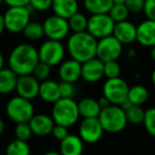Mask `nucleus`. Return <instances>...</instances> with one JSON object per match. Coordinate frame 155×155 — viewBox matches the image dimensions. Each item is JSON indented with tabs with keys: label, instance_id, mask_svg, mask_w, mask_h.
<instances>
[{
	"label": "nucleus",
	"instance_id": "nucleus-1",
	"mask_svg": "<svg viewBox=\"0 0 155 155\" xmlns=\"http://www.w3.org/2000/svg\"><path fill=\"white\" fill-rule=\"evenodd\" d=\"M97 43L98 39L87 31L73 32L68 37L66 50L71 58L80 63H84L96 56Z\"/></svg>",
	"mask_w": 155,
	"mask_h": 155
},
{
	"label": "nucleus",
	"instance_id": "nucleus-2",
	"mask_svg": "<svg viewBox=\"0 0 155 155\" xmlns=\"http://www.w3.org/2000/svg\"><path fill=\"white\" fill-rule=\"evenodd\" d=\"M39 62L38 51L32 45L19 44L11 51L9 55V68L17 75L30 74Z\"/></svg>",
	"mask_w": 155,
	"mask_h": 155
},
{
	"label": "nucleus",
	"instance_id": "nucleus-3",
	"mask_svg": "<svg viewBox=\"0 0 155 155\" xmlns=\"http://www.w3.org/2000/svg\"><path fill=\"white\" fill-rule=\"evenodd\" d=\"M51 117L56 124L72 127L80 118L78 102L73 98H60L53 103Z\"/></svg>",
	"mask_w": 155,
	"mask_h": 155
},
{
	"label": "nucleus",
	"instance_id": "nucleus-4",
	"mask_svg": "<svg viewBox=\"0 0 155 155\" xmlns=\"http://www.w3.org/2000/svg\"><path fill=\"white\" fill-rule=\"evenodd\" d=\"M98 118L104 132L112 134L122 132L129 123L125 116V112L121 108L120 105L117 104H110L107 107L102 108Z\"/></svg>",
	"mask_w": 155,
	"mask_h": 155
},
{
	"label": "nucleus",
	"instance_id": "nucleus-5",
	"mask_svg": "<svg viewBox=\"0 0 155 155\" xmlns=\"http://www.w3.org/2000/svg\"><path fill=\"white\" fill-rule=\"evenodd\" d=\"M7 115L12 121L18 122H29L34 115V106L31 100L16 96L9 100L5 106Z\"/></svg>",
	"mask_w": 155,
	"mask_h": 155
},
{
	"label": "nucleus",
	"instance_id": "nucleus-6",
	"mask_svg": "<svg viewBox=\"0 0 155 155\" xmlns=\"http://www.w3.org/2000/svg\"><path fill=\"white\" fill-rule=\"evenodd\" d=\"M31 18V11L27 7H9L3 14L5 30L11 33H20L29 24Z\"/></svg>",
	"mask_w": 155,
	"mask_h": 155
},
{
	"label": "nucleus",
	"instance_id": "nucleus-7",
	"mask_svg": "<svg viewBox=\"0 0 155 155\" xmlns=\"http://www.w3.org/2000/svg\"><path fill=\"white\" fill-rule=\"evenodd\" d=\"M37 51L39 61L52 67L60 65L63 62L66 53V48L61 43V41L48 38L41 44Z\"/></svg>",
	"mask_w": 155,
	"mask_h": 155
},
{
	"label": "nucleus",
	"instance_id": "nucleus-8",
	"mask_svg": "<svg viewBox=\"0 0 155 155\" xmlns=\"http://www.w3.org/2000/svg\"><path fill=\"white\" fill-rule=\"evenodd\" d=\"M115 21L110 18L108 13L91 14L88 18L87 32L91 33L95 38L100 39L113 34Z\"/></svg>",
	"mask_w": 155,
	"mask_h": 155
},
{
	"label": "nucleus",
	"instance_id": "nucleus-9",
	"mask_svg": "<svg viewBox=\"0 0 155 155\" xmlns=\"http://www.w3.org/2000/svg\"><path fill=\"white\" fill-rule=\"evenodd\" d=\"M130 86L120 77L106 79L103 84V96H105L112 104L120 105L124 100L127 99Z\"/></svg>",
	"mask_w": 155,
	"mask_h": 155
},
{
	"label": "nucleus",
	"instance_id": "nucleus-10",
	"mask_svg": "<svg viewBox=\"0 0 155 155\" xmlns=\"http://www.w3.org/2000/svg\"><path fill=\"white\" fill-rule=\"evenodd\" d=\"M122 50L123 45L112 34L98 39L96 56L103 63L108 61H117L120 58Z\"/></svg>",
	"mask_w": 155,
	"mask_h": 155
},
{
	"label": "nucleus",
	"instance_id": "nucleus-11",
	"mask_svg": "<svg viewBox=\"0 0 155 155\" xmlns=\"http://www.w3.org/2000/svg\"><path fill=\"white\" fill-rule=\"evenodd\" d=\"M44 33L50 39H55V41H62L68 36L70 32L68 19L63 18L58 15L49 16L43 22Z\"/></svg>",
	"mask_w": 155,
	"mask_h": 155
},
{
	"label": "nucleus",
	"instance_id": "nucleus-12",
	"mask_svg": "<svg viewBox=\"0 0 155 155\" xmlns=\"http://www.w3.org/2000/svg\"><path fill=\"white\" fill-rule=\"evenodd\" d=\"M104 130L98 117L83 118L79 127V136L86 143H96L101 139Z\"/></svg>",
	"mask_w": 155,
	"mask_h": 155
},
{
	"label": "nucleus",
	"instance_id": "nucleus-13",
	"mask_svg": "<svg viewBox=\"0 0 155 155\" xmlns=\"http://www.w3.org/2000/svg\"><path fill=\"white\" fill-rule=\"evenodd\" d=\"M39 83L41 82L32 73L18 75L15 91L17 93V95L20 96V97L26 98V99L29 100H33L38 96Z\"/></svg>",
	"mask_w": 155,
	"mask_h": 155
},
{
	"label": "nucleus",
	"instance_id": "nucleus-14",
	"mask_svg": "<svg viewBox=\"0 0 155 155\" xmlns=\"http://www.w3.org/2000/svg\"><path fill=\"white\" fill-rule=\"evenodd\" d=\"M104 77V63L95 56L86 62L82 63L81 79L87 83L99 82Z\"/></svg>",
	"mask_w": 155,
	"mask_h": 155
},
{
	"label": "nucleus",
	"instance_id": "nucleus-15",
	"mask_svg": "<svg viewBox=\"0 0 155 155\" xmlns=\"http://www.w3.org/2000/svg\"><path fill=\"white\" fill-rule=\"evenodd\" d=\"M32 133L37 136H47L51 134L55 124L52 117L46 114H34L29 120Z\"/></svg>",
	"mask_w": 155,
	"mask_h": 155
},
{
	"label": "nucleus",
	"instance_id": "nucleus-16",
	"mask_svg": "<svg viewBox=\"0 0 155 155\" xmlns=\"http://www.w3.org/2000/svg\"><path fill=\"white\" fill-rule=\"evenodd\" d=\"M137 27L129 20H123L115 24L113 35L120 41L122 45H129L136 41Z\"/></svg>",
	"mask_w": 155,
	"mask_h": 155
},
{
	"label": "nucleus",
	"instance_id": "nucleus-17",
	"mask_svg": "<svg viewBox=\"0 0 155 155\" xmlns=\"http://www.w3.org/2000/svg\"><path fill=\"white\" fill-rule=\"evenodd\" d=\"M81 67L82 63L70 58L64 61L60 64L58 68V77L62 81L75 83L81 79Z\"/></svg>",
	"mask_w": 155,
	"mask_h": 155
},
{
	"label": "nucleus",
	"instance_id": "nucleus-18",
	"mask_svg": "<svg viewBox=\"0 0 155 155\" xmlns=\"http://www.w3.org/2000/svg\"><path fill=\"white\" fill-rule=\"evenodd\" d=\"M136 41L143 47H152L155 45V21L148 19L137 26Z\"/></svg>",
	"mask_w": 155,
	"mask_h": 155
},
{
	"label": "nucleus",
	"instance_id": "nucleus-19",
	"mask_svg": "<svg viewBox=\"0 0 155 155\" xmlns=\"http://www.w3.org/2000/svg\"><path fill=\"white\" fill-rule=\"evenodd\" d=\"M84 150V141L79 135L68 134L60 141V153L63 155H80Z\"/></svg>",
	"mask_w": 155,
	"mask_h": 155
},
{
	"label": "nucleus",
	"instance_id": "nucleus-20",
	"mask_svg": "<svg viewBox=\"0 0 155 155\" xmlns=\"http://www.w3.org/2000/svg\"><path fill=\"white\" fill-rule=\"evenodd\" d=\"M38 97L43 101L47 102V103L53 104L54 102L58 101L61 98L58 83L53 80H49V79H47L45 81H41L39 83Z\"/></svg>",
	"mask_w": 155,
	"mask_h": 155
},
{
	"label": "nucleus",
	"instance_id": "nucleus-21",
	"mask_svg": "<svg viewBox=\"0 0 155 155\" xmlns=\"http://www.w3.org/2000/svg\"><path fill=\"white\" fill-rule=\"evenodd\" d=\"M51 9L55 15L68 19L79 11L78 0H52Z\"/></svg>",
	"mask_w": 155,
	"mask_h": 155
},
{
	"label": "nucleus",
	"instance_id": "nucleus-22",
	"mask_svg": "<svg viewBox=\"0 0 155 155\" xmlns=\"http://www.w3.org/2000/svg\"><path fill=\"white\" fill-rule=\"evenodd\" d=\"M18 75L11 68L0 69V95H8L15 91Z\"/></svg>",
	"mask_w": 155,
	"mask_h": 155
},
{
	"label": "nucleus",
	"instance_id": "nucleus-23",
	"mask_svg": "<svg viewBox=\"0 0 155 155\" xmlns=\"http://www.w3.org/2000/svg\"><path fill=\"white\" fill-rule=\"evenodd\" d=\"M78 108L82 118H96L101 112L98 100L94 98H83L80 102H78Z\"/></svg>",
	"mask_w": 155,
	"mask_h": 155
},
{
	"label": "nucleus",
	"instance_id": "nucleus-24",
	"mask_svg": "<svg viewBox=\"0 0 155 155\" xmlns=\"http://www.w3.org/2000/svg\"><path fill=\"white\" fill-rule=\"evenodd\" d=\"M84 8L91 14L108 13L112 5L113 0H84Z\"/></svg>",
	"mask_w": 155,
	"mask_h": 155
},
{
	"label": "nucleus",
	"instance_id": "nucleus-25",
	"mask_svg": "<svg viewBox=\"0 0 155 155\" xmlns=\"http://www.w3.org/2000/svg\"><path fill=\"white\" fill-rule=\"evenodd\" d=\"M127 99L135 105H142L149 99V91L143 85H134L129 88Z\"/></svg>",
	"mask_w": 155,
	"mask_h": 155
},
{
	"label": "nucleus",
	"instance_id": "nucleus-26",
	"mask_svg": "<svg viewBox=\"0 0 155 155\" xmlns=\"http://www.w3.org/2000/svg\"><path fill=\"white\" fill-rule=\"evenodd\" d=\"M22 33L29 41H38L45 35L43 24L37 21H29V24L25 27Z\"/></svg>",
	"mask_w": 155,
	"mask_h": 155
},
{
	"label": "nucleus",
	"instance_id": "nucleus-27",
	"mask_svg": "<svg viewBox=\"0 0 155 155\" xmlns=\"http://www.w3.org/2000/svg\"><path fill=\"white\" fill-rule=\"evenodd\" d=\"M68 24L70 31H72V32H83V31H87L88 18L83 13L78 11L71 17L68 18Z\"/></svg>",
	"mask_w": 155,
	"mask_h": 155
},
{
	"label": "nucleus",
	"instance_id": "nucleus-28",
	"mask_svg": "<svg viewBox=\"0 0 155 155\" xmlns=\"http://www.w3.org/2000/svg\"><path fill=\"white\" fill-rule=\"evenodd\" d=\"M5 152L8 155H29L31 150L28 141L16 138L8 144Z\"/></svg>",
	"mask_w": 155,
	"mask_h": 155
},
{
	"label": "nucleus",
	"instance_id": "nucleus-29",
	"mask_svg": "<svg viewBox=\"0 0 155 155\" xmlns=\"http://www.w3.org/2000/svg\"><path fill=\"white\" fill-rule=\"evenodd\" d=\"M108 15L116 24V22L127 20L130 15V11L124 3H114L108 11Z\"/></svg>",
	"mask_w": 155,
	"mask_h": 155
},
{
	"label": "nucleus",
	"instance_id": "nucleus-30",
	"mask_svg": "<svg viewBox=\"0 0 155 155\" xmlns=\"http://www.w3.org/2000/svg\"><path fill=\"white\" fill-rule=\"evenodd\" d=\"M125 116H127V122L133 123V124H139L142 123L144 117V110H142L141 105H132L129 110H124Z\"/></svg>",
	"mask_w": 155,
	"mask_h": 155
},
{
	"label": "nucleus",
	"instance_id": "nucleus-31",
	"mask_svg": "<svg viewBox=\"0 0 155 155\" xmlns=\"http://www.w3.org/2000/svg\"><path fill=\"white\" fill-rule=\"evenodd\" d=\"M142 124L144 127V130L151 136L155 137V107H151L144 110V117Z\"/></svg>",
	"mask_w": 155,
	"mask_h": 155
},
{
	"label": "nucleus",
	"instance_id": "nucleus-32",
	"mask_svg": "<svg viewBox=\"0 0 155 155\" xmlns=\"http://www.w3.org/2000/svg\"><path fill=\"white\" fill-rule=\"evenodd\" d=\"M50 73H51V66H49V65L44 62H41V61L37 63L36 66L34 67V69L32 71V74L36 78L39 82L49 79Z\"/></svg>",
	"mask_w": 155,
	"mask_h": 155
},
{
	"label": "nucleus",
	"instance_id": "nucleus-33",
	"mask_svg": "<svg viewBox=\"0 0 155 155\" xmlns=\"http://www.w3.org/2000/svg\"><path fill=\"white\" fill-rule=\"evenodd\" d=\"M32 130L29 122H18L15 127V136L17 139H21L28 141L32 136Z\"/></svg>",
	"mask_w": 155,
	"mask_h": 155
},
{
	"label": "nucleus",
	"instance_id": "nucleus-34",
	"mask_svg": "<svg viewBox=\"0 0 155 155\" xmlns=\"http://www.w3.org/2000/svg\"><path fill=\"white\" fill-rule=\"evenodd\" d=\"M121 68L117 61H108L104 62V77L106 79H113V78L120 77Z\"/></svg>",
	"mask_w": 155,
	"mask_h": 155
},
{
	"label": "nucleus",
	"instance_id": "nucleus-35",
	"mask_svg": "<svg viewBox=\"0 0 155 155\" xmlns=\"http://www.w3.org/2000/svg\"><path fill=\"white\" fill-rule=\"evenodd\" d=\"M58 86H60L61 98H73L75 96L77 91H75L74 83L62 81L61 83H58Z\"/></svg>",
	"mask_w": 155,
	"mask_h": 155
},
{
	"label": "nucleus",
	"instance_id": "nucleus-36",
	"mask_svg": "<svg viewBox=\"0 0 155 155\" xmlns=\"http://www.w3.org/2000/svg\"><path fill=\"white\" fill-rule=\"evenodd\" d=\"M29 5L36 11H47V10L51 9L52 0H30Z\"/></svg>",
	"mask_w": 155,
	"mask_h": 155
},
{
	"label": "nucleus",
	"instance_id": "nucleus-37",
	"mask_svg": "<svg viewBox=\"0 0 155 155\" xmlns=\"http://www.w3.org/2000/svg\"><path fill=\"white\" fill-rule=\"evenodd\" d=\"M124 5H127L130 13L137 14L142 12L144 5V0H125Z\"/></svg>",
	"mask_w": 155,
	"mask_h": 155
},
{
	"label": "nucleus",
	"instance_id": "nucleus-38",
	"mask_svg": "<svg viewBox=\"0 0 155 155\" xmlns=\"http://www.w3.org/2000/svg\"><path fill=\"white\" fill-rule=\"evenodd\" d=\"M142 12L148 19L155 21V0H144V5Z\"/></svg>",
	"mask_w": 155,
	"mask_h": 155
},
{
	"label": "nucleus",
	"instance_id": "nucleus-39",
	"mask_svg": "<svg viewBox=\"0 0 155 155\" xmlns=\"http://www.w3.org/2000/svg\"><path fill=\"white\" fill-rule=\"evenodd\" d=\"M51 134L53 135V137L55 138L56 140L61 141L62 139H64L67 135H68V127H64V125H61V124H54L53 130H52Z\"/></svg>",
	"mask_w": 155,
	"mask_h": 155
},
{
	"label": "nucleus",
	"instance_id": "nucleus-40",
	"mask_svg": "<svg viewBox=\"0 0 155 155\" xmlns=\"http://www.w3.org/2000/svg\"><path fill=\"white\" fill-rule=\"evenodd\" d=\"M30 0H3V2L9 7H27Z\"/></svg>",
	"mask_w": 155,
	"mask_h": 155
},
{
	"label": "nucleus",
	"instance_id": "nucleus-41",
	"mask_svg": "<svg viewBox=\"0 0 155 155\" xmlns=\"http://www.w3.org/2000/svg\"><path fill=\"white\" fill-rule=\"evenodd\" d=\"M98 103H99V105H100V107H101V110L102 108H105V107H107L108 105H110V100L107 99V98L105 97V96H102V97H100L99 99H98Z\"/></svg>",
	"mask_w": 155,
	"mask_h": 155
},
{
	"label": "nucleus",
	"instance_id": "nucleus-42",
	"mask_svg": "<svg viewBox=\"0 0 155 155\" xmlns=\"http://www.w3.org/2000/svg\"><path fill=\"white\" fill-rule=\"evenodd\" d=\"M5 30V20H3V14L0 13V36H1V34H2Z\"/></svg>",
	"mask_w": 155,
	"mask_h": 155
},
{
	"label": "nucleus",
	"instance_id": "nucleus-43",
	"mask_svg": "<svg viewBox=\"0 0 155 155\" xmlns=\"http://www.w3.org/2000/svg\"><path fill=\"white\" fill-rule=\"evenodd\" d=\"M5 121L2 120V119L0 118V135L5 132Z\"/></svg>",
	"mask_w": 155,
	"mask_h": 155
},
{
	"label": "nucleus",
	"instance_id": "nucleus-44",
	"mask_svg": "<svg viewBox=\"0 0 155 155\" xmlns=\"http://www.w3.org/2000/svg\"><path fill=\"white\" fill-rule=\"evenodd\" d=\"M150 55H151V58H152V61L155 63V45L151 47V53H150Z\"/></svg>",
	"mask_w": 155,
	"mask_h": 155
},
{
	"label": "nucleus",
	"instance_id": "nucleus-45",
	"mask_svg": "<svg viewBox=\"0 0 155 155\" xmlns=\"http://www.w3.org/2000/svg\"><path fill=\"white\" fill-rule=\"evenodd\" d=\"M151 82H152V85L155 88V68L153 69L152 73H151Z\"/></svg>",
	"mask_w": 155,
	"mask_h": 155
},
{
	"label": "nucleus",
	"instance_id": "nucleus-46",
	"mask_svg": "<svg viewBox=\"0 0 155 155\" xmlns=\"http://www.w3.org/2000/svg\"><path fill=\"white\" fill-rule=\"evenodd\" d=\"M3 65H5V58H3L2 53L0 51V69L3 68Z\"/></svg>",
	"mask_w": 155,
	"mask_h": 155
},
{
	"label": "nucleus",
	"instance_id": "nucleus-47",
	"mask_svg": "<svg viewBox=\"0 0 155 155\" xmlns=\"http://www.w3.org/2000/svg\"><path fill=\"white\" fill-rule=\"evenodd\" d=\"M113 2L114 3H124L125 0H113Z\"/></svg>",
	"mask_w": 155,
	"mask_h": 155
},
{
	"label": "nucleus",
	"instance_id": "nucleus-48",
	"mask_svg": "<svg viewBox=\"0 0 155 155\" xmlns=\"http://www.w3.org/2000/svg\"><path fill=\"white\" fill-rule=\"evenodd\" d=\"M45 155H58V152H47L45 153Z\"/></svg>",
	"mask_w": 155,
	"mask_h": 155
},
{
	"label": "nucleus",
	"instance_id": "nucleus-49",
	"mask_svg": "<svg viewBox=\"0 0 155 155\" xmlns=\"http://www.w3.org/2000/svg\"><path fill=\"white\" fill-rule=\"evenodd\" d=\"M3 3V0H0V8H1V5H2Z\"/></svg>",
	"mask_w": 155,
	"mask_h": 155
}]
</instances>
